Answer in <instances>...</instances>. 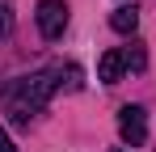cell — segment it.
I'll return each mask as SVG.
<instances>
[{
  "label": "cell",
  "instance_id": "2",
  "mask_svg": "<svg viewBox=\"0 0 156 152\" xmlns=\"http://www.w3.org/2000/svg\"><path fill=\"white\" fill-rule=\"evenodd\" d=\"M118 135H122V144L139 148L148 139V110L144 106H122L118 110Z\"/></svg>",
  "mask_w": 156,
  "mask_h": 152
},
{
  "label": "cell",
  "instance_id": "5",
  "mask_svg": "<svg viewBox=\"0 0 156 152\" xmlns=\"http://www.w3.org/2000/svg\"><path fill=\"white\" fill-rule=\"evenodd\" d=\"M110 25H114L118 34H135V25H139V13H135L131 4H122V9H114V13H110Z\"/></svg>",
  "mask_w": 156,
  "mask_h": 152
},
{
  "label": "cell",
  "instance_id": "4",
  "mask_svg": "<svg viewBox=\"0 0 156 152\" xmlns=\"http://www.w3.org/2000/svg\"><path fill=\"white\" fill-rule=\"evenodd\" d=\"M127 72V59H122V51H105L101 59H97V80L101 85H118Z\"/></svg>",
  "mask_w": 156,
  "mask_h": 152
},
{
  "label": "cell",
  "instance_id": "1",
  "mask_svg": "<svg viewBox=\"0 0 156 152\" xmlns=\"http://www.w3.org/2000/svg\"><path fill=\"white\" fill-rule=\"evenodd\" d=\"M51 93H59V63L55 68H47V72H34V76H21L13 89H9V97H4V106H9V114H13V123L26 127L47 101H51Z\"/></svg>",
  "mask_w": 156,
  "mask_h": 152
},
{
  "label": "cell",
  "instance_id": "6",
  "mask_svg": "<svg viewBox=\"0 0 156 152\" xmlns=\"http://www.w3.org/2000/svg\"><path fill=\"white\" fill-rule=\"evenodd\" d=\"M122 59H127V68H135V72H144V68H148V55H144V42H131V47L122 51Z\"/></svg>",
  "mask_w": 156,
  "mask_h": 152
},
{
  "label": "cell",
  "instance_id": "7",
  "mask_svg": "<svg viewBox=\"0 0 156 152\" xmlns=\"http://www.w3.org/2000/svg\"><path fill=\"white\" fill-rule=\"evenodd\" d=\"M13 30V0H0V38Z\"/></svg>",
  "mask_w": 156,
  "mask_h": 152
},
{
  "label": "cell",
  "instance_id": "3",
  "mask_svg": "<svg viewBox=\"0 0 156 152\" xmlns=\"http://www.w3.org/2000/svg\"><path fill=\"white\" fill-rule=\"evenodd\" d=\"M38 30H42V38H63V30H68V4L63 0H38Z\"/></svg>",
  "mask_w": 156,
  "mask_h": 152
},
{
  "label": "cell",
  "instance_id": "8",
  "mask_svg": "<svg viewBox=\"0 0 156 152\" xmlns=\"http://www.w3.org/2000/svg\"><path fill=\"white\" fill-rule=\"evenodd\" d=\"M0 152H17V148H13V139H9V131H4V127H0Z\"/></svg>",
  "mask_w": 156,
  "mask_h": 152
}]
</instances>
